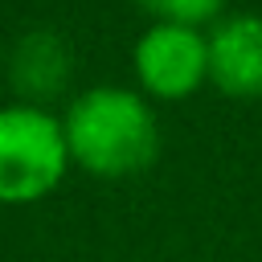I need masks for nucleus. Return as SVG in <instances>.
<instances>
[{
	"instance_id": "obj_3",
	"label": "nucleus",
	"mask_w": 262,
	"mask_h": 262,
	"mask_svg": "<svg viewBox=\"0 0 262 262\" xmlns=\"http://www.w3.org/2000/svg\"><path fill=\"white\" fill-rule=\"evenodd\" d=\"M135 74L156 98H184L209 78V37L188 25H151L135 45Z\"/></svg>"
},
{
	"instance_id": "obj_6",
	"label": "nucleus",
	"mask_w": 262,
	"mask_h": 262,
	"mask_svg": "<svg viewBox=\"0 0 262 262\" xmlns=\"http://www.w3.org/2000/svg\"><path fill=\"white\" fill-rule=\"evenodd\" d=\"M139 8H147L151 16H160V25H188L196 29L201 20L217 16V8L225 0H135Z\"/></svg>"
},
{
	"instance_id": "obj_5",
	"label": "nucleus",
	"mask_w": 262,
	"mask_h": 262,
	"mask_svg": "<svg viewBox=\"0 0 262 262\" xmlns=\"http://www.w3.org/2000/svg\"><path fill=\"white\" fill-rule=\"evenodd\" d=\"M8 74H12V86L25 98H33V106H37V98H49V94H57L66 86L70 53H66V45H61L57 33H45L41 29V33H29L16 45Z\"/></svg>"
},
{
	"instance_id": "obj_4",
	"label": "nucleus",
	"mask_w": 262,
	"mask_h": 262,
	"mask_svg": "<svg viewBox=\"0 0 262 262\" xmlns=\"http://www.w3.org/2000/svg\"><path fill=\"white\" fill-rule=\"evenodd\" d=\"M209 78L233 98L262 94V16H225L209 37Z\"/></svg>"
},
{
	"instance_id": "obj_1",
	"label": "nucleus",
	"mask_w": 262,
	"mask_h": 262,
	"mask_svg": "<svg viewBox=\"0 0 262 262\" xmlns=\"http://www.w3.org/2000/svg\"><path fill=\"white\" fill-rule=\"evenodd\" d=\"M66 147L94 176H135L156 160L160 131L147 98L123 86L86 90L66 115Z\"/></svg>"
},
{
	"instance_id": "obj_2",
	"label": "nucleus",
	"mask_w": 262,
	"mask_h": 262,
	"mask_svg": "<svg viewBox=\"0 0 262 262\" xmlns=\"http://www.w3.org/2000/svg\"><path fill=\"white\" fill-rule=\"evenodd\" d=\"M66 127L33 102L0 106V201L25 205L45 196L66 172Z\"/></svg>"
}]
</instances>
